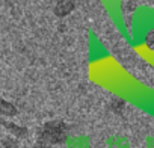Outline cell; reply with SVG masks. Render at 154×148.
Listing matches in <instances>:
<instances>
[{"mask_svg":"<svg viewBox=\"0 0 154 148\" xmlns=\"http://www.w3.org/2000/svg\"><path fill=\"white\" fill-rule=\"evenodd\" d=\"M68 137H69V125L62 119L47 121L36 131V142L54 146L65 143Z\"/></svg>","mask_w":154,"mask_h":148,"instance_id":"1","label":"cell"},{"mask_svg":"<svg viewBox=\"0 0 154 148\" xmlns=\"http://www.w3.org/2000/svg\"><path fill=\"white\" fill-rule=\"evenodd\" d=\"M74 9H75V2L74 0H57V3L53 8V14L57 18H63V17L69 15Z\"/></svg>","mask_w":154,"mask_h":148,"instance_id":"2","label":"cell"},{"mask_svg":"<svg viewBox=\"0 0 154 148\" xmlns=\"http://www.w3.org/2000/svg\"><path fill=\"white\" fill-rule=\"evenodd\" d=\"M2 127H3L11 136H14V137H17V139H24V137H27V134H29V130H27L24 125H18V124L11 122V121H6V119H5V122L2 124Z\"/></svg>","mask_w":154,"mask_h":148,"instance_id":"3","label":"cell"},{"mask_svg":"<svg viewBox=\"0 0 154 148\" xmlns=\"http://www.w3.org/2000/svg\"><path fill=\"white\" fill-rule=\"evenodd\" d=\"M17 113H18V110L11 101L0 98V115L3 118H14Z\"/></svg>","mask_w":154,"mask_h":148,"instance_id":"4","label":"cell"},{"mask_svg":"<svg viewBox=\"0 0 154 148\" xmlns=\"http://www.w3.org/2000/svg\"><path fill=\"white\" fill-rule=\"evenodd\" d=\"M20 142L14 136H0V148H18Z\"/></svg>","mask_w":154,"mask_h":148,"instance_id":"5","label":"cell"},{"mask_svg":"<svg viewBox=\"0 0 154 148\" xmlns=\"http://www.w3.org/2000/svg\"><path fill=\"white\" fill-rule=\"evenodd\" d=\"M124 106H125V103L122 101V100H119V98H115L113 101H112V104H110V109L113 110V112H121L122 109H124Z\"/></svg>","mask_w":154,"mask_h":148,"instance_id":"6","label":"cell"},{"mask_svg":"<svg viewBox=\"0 0 154 148\" xmlns=\"http://www.w3.org/2000/svg\"><path fill=\"white\" fill-rule=\"evenodd\" d=\"M35 148H56V146H54V145H47V143H39V142H36Z\"/></svg>","mask_w":154,"mask_h":148,"instance_id":"7","label":"cell"},{"mask_svg":"<svg viewBox=\"0 0 154 148\" xmlns=\"http://www.w3.org/2000/svg\"><path fill=\"white\" fill-rule=\"evenodd\" d=\"M3 122H5V118H3V116H2V115H0V125H2V124H3Z\"/></svg>","mask_w":154,"mask_h":148,"instance_id":"8","label":"cell"},{"mask_svg":"<svg viewBox=\"0 0 154 148\" xmlns=\"http://www.w3.org/2000/svg\"><path fill=\"white\" fill-rule=\"evenodd\" d=\"M26 148H30V146H26ZM32 148H35V146H32Z\"/></svg>","mask_w":154,"mask_h":148,"instance_id":"9","label":"cell"}]
</instances>
